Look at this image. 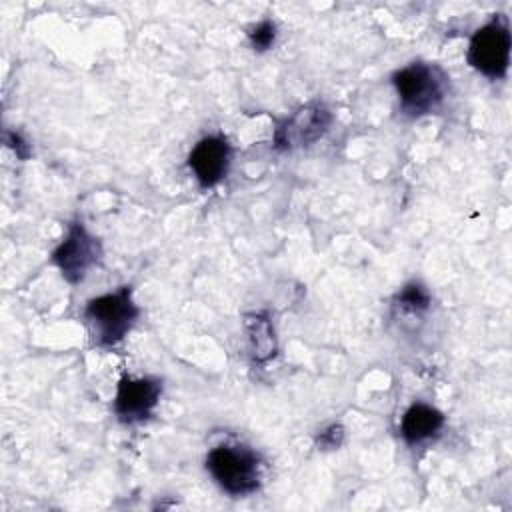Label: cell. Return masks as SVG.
Here are the masks:
<instances>
[{
	"mask_svg": "<svg viewBox=\"0 0 512 512\" xmlns=\"http://www.w3.org/2000/svg\"><path fill=\"white\" fill-rule=\"evenodd\" d=\"M102 246L100 240L94 238L82 222H72L66 238L54 250L52 260L62 272V276L70 282H82L92 266L100 262Z\"/></svg>",
	"mask_w": 512,
	"mask_h": 512,
	"instance_id": "obj_5",
	"label": "cell"
},
{
	"mask_svg": "<svg viewBox=\"0 0 512 512\" xmlns=\"http://www.w3.org/2000/svg\"><path fill=\"white\" fill-rule=\"evenodd\" d=\"M206 468L216 484L232 494L246 496L260 486V456L242 444H220L206 456Z\"/></svg>",
	"mask_w": 512,
	"mask_h": 512,
	"instance_id": "obj_3",
	"label": "cell"
},
{
	"mask_svg": "<svg viewBox=\"0 0 512 512\" xmlns=\"http://www.w3.org/2000/svg\"><path fill=\"white\" fill-rule=\"evenodd\" d=\"M392 84L396 88L400 110L418 118L438 110L448 92V78L444 72L426 62H412L392 74Z\"/></svg>",
	"mask_w": 512,
	"mask_h": 512,
	"instance_id": "obj_1",
	"label": "cell"
},
{
	"mask_svg": "<svg viewBox=\"0 0 512 512\" xmlns=\"http://www.w3.org/2000/svg\"><path fill=\"white\" fill-rule=\"evenodd\" d=\"M330 112L322 104H308L286 118L274 134V144L280 150H290L296 146H308L316 142L330 126Z\"/></svg>",
	"mask_w": 512,
	"mask_h": 512,
	"instance_id": "obj_7",
	"label": "cell"
},
{
	"mask_svg": "<svg viewBox=\"0 0 512 512\" xmlns=\"http://www.w3.org/2000/svg\"><path fill=\"white\" fill-rule=\"evenodd\" d=\"M250 44L256 52H264L268 48H272L274 40H276V26L272 20H262L258 22L250 32H248Z\"/></svg>",
	"mask_w": 512,
	"mask_h": 512,
	"instance_id": "obj_12",
	"label": "cell"
},
{
	"mask_svg": "<svg viewBox=\"0 0 512 512\" xmlns=\"http://www.w3.org/2000/svg\"><path fill=\"white\" fill-rule=\"evenodd\" d=\"M232 150L226 138L222 136H204L196 142L188 156V166L202 188L216 186L226 178L230 168Z\"/></svg>",
	"mask_w": 512,
	"mask_h": 512,
	"instance_id": "obj_8",
	"label": "cell"
},
{
	"mask_svg": "<svg viewBox=\"0 0 512 512\" xmlns=\"http://www.w3.org/2000/svg\"><path fill=\"white\" fill-rule=\"evenodd\" d=\"M248 330H250V340H252V350L256 360H266L270 356H274V334H272V326L266 318L254 316L248 322Z\"/></svg>",
	"mask_w": 512,
	"mask_h": 512,
	"instance_id": "obj_10",
	"label": "cell"
},
{
	"mask_svg": "<svg viewBox=\"0 0 512 512\" xmlns=\"http://www.w3.org/2000/svg\"><path fill=\"white\" fill-rule=\"evenodd\" d=\"M162 394V382L152 376H124L114 396V414L124 424L146 420L156 408Z\"/></svg>",
	"mask_w": 512,
	"mask_h": 512,
	"instance_id": "obj_6",
	"label": "cell"
},
{
	"mask_svg": "<svg viewBox=\"0 0 512 512\" xmlns=\"http://www.w3.org/2000/svg\"><path fill=\"white\" fill-rule=\"evenodd\" d=\"M444 426V414L424 402H414L402 416L400 434L406 444L416 446L436 436Z\"/></svg>",
	"mask_w": 512,
	"mask_h": 512,
	"instance_id": "obj_9",
	"label": "cell"
},
{
	"mask_svg": "<svg viewBox=\"0 0 512 512\" xmlns=\"http://www.w3.org/2000/svg\"><path fill=\"white\" fill-rule=\"evenodd\" d=\"M510 28L504 18L494 16L490 22H486L482 28H478L468 46V64L484 74L486 78L500 80L508 72L510 64Z\"/></svg>",
	"mask_w": 512,
	"mask_h": 512,
	"instance_id": "obj_4",
	"label": "cell"
},
{
	"mask_svg": "<svg viewBox=\"0 0 512 512\" xmlns=\"http://www.w3.org/2000/svg\"><path fill=\"white\" fill-rule=\"evenodd\" d=\"M138 318L130 286L92 298L84 308V320L98 348H110L124 340Z\"/></svg>",
	"mask_w": 512,
	"mask_h": 512,
	"instance_id": "obj_2",
	"label": "cell"
},
{
	"mask_svg": "<svg viewBox=\"0 0 512 512\" xmlns=\"http://www.w3.org/2000/svg\"><path fill=\"white\" fill-rule=\"evenodd\" d=\"M398 306L408 312H420L430 306V294L420 284H408L398 294Z\"/></svg>",
	"mask_w": 512,
	"mask_h": 512,
	"instance_id": "obj_11",
	"label": "cell"
},
{
	"mask_svg": "<svg viewBox=\"0 0 512 512\" xmlns=\"http://www.w3.org/2000/svg\"><path fill=\"white\" fill-rule=\"evenodd\" d=\"M342 438H344V432H342V426L338 424H332L328 426L326 430H322L318 434V444L322 448H338L342 444Z\"/></svg>",
	"mask_w": 512,
	"mask_h": 512,
	"instance_id": "obj_13",
	"label": "cell"
}]
</instances>
